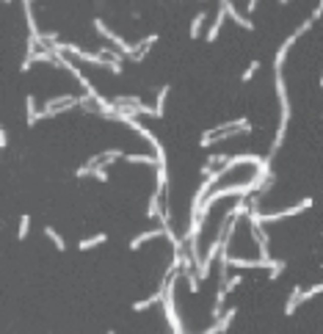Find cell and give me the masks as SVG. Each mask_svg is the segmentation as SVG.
<instances>
[{
    "label": "cell",
    "mask_w": 323,
    "mask_h": 334,
    "mask_svg": "<svg viewBox=\"0 0 323 334\" xmlns=\"http://www.w3.org/2000/svg\"><path fill=\"white\" fill-rule=\"evenodd\" d=\"M116 157H125V155H122L119 149H108V152H102V155H99V166H111V163H114Z\"/></svg>",
    "instance_id": "cell-20"
},
{
    "label": "cell",
    "mask_w": 323,
    "mask_h": 334,
    "mask_svg": "<svg viewBox=\"0 0 323 334\" xmlns=\"http://www.w3.org/2000/svg\"><path fill=\"white\" fill-rule=\"evenodd\" d=\"M320 293H323V282H320V285H312V287H309V290H304V304H307L309 298L320 296Z\"/></svg>",
    "instance_id": "cell-24"
},
{
    "label": "cell",
    "mask_w": 323,
    "mask_h": 334,
    "mask_svg": "<svg viewBox=\"0 0 323 334\" xmlns=\"http://www.w3.org/2000/svg\"><path fill=\"white\" fill-rule=\"evenodd\" d=\"M174 285H177V276H169L163 282V309H166V320L174 329V334H185L183 320H180V312H177V304H174Z\"/></svg>",
    "instance_id": "cell-1"
},
{
    "label": "cell",
    "mask_w": 323,
    "mask_h": 334,
    "mask_svg": "<svg viewBox=\"0 0 323 334\" xmlns=\"http://www.w3.org/2000/svg\"><path fill=\"white\" fill-rule=\"evenodd\" d=\"M204 20H207V14H204V11H196V17H193V22H191V39H196L199 33H202Z\"/></svg>",
    "instance_id": "cell-17"
},
{
    "label": "cell",
    "mask_w": 323,
    "mask_h": 334,
    "mask_svg": "<svg viewBox=\"0 0 323 334\" xmlns=\"http://www.w3.org/2000/svg\"><path fill=\"white\" fill-rule=\"evenodd\" d=\"M224 20H227V9L219 3V14H216V22L210 25V31H207V42H216V36H219V31H221V25H224Z\"/></svg>",
    "instance_id": "cell-9"
},
{
    "label": "cell",
    "mask_w": 323,
    "mask_h": 334,
    "mask_svg": "<svg viewBox=\"0 0 323 334\" xmlns=\"http://www.w3.org/2000/svg\"><path fill=\"white\" fill-rule=\"evenodd\" d=\"M91 177L99 180V183H108V172H105V166H94L91 169Z\"/></svg>",
    "instance_id": "cell-25"
},
{
    "label": "cell",
    "mask_w": 323,
    "mask_h": 334,
    "mask_svg": "<svg viewBox=\"0 0 323 334\" xmlns=\"http://www.w3.org/2000/svg\"><path fill=\"white\" fill-rule=\"evenodd\" d=\"M257 3H260V0H249V3H246V9H249V11H254V9H257Z\"/></svg>",
    "instance_id": "cell-34"
},
{
    "label": "cell",
    "mask_w": 323,
    "mask_h": 334,
    "mask_svg": "<svg viewBox=\"0 0 323 334\" xmlns=\"http://www.w3.org/2000/svg\"><path fill=\"white\" fill-rule=\"evenodd\" d=\"M185 279H188V285H191V290H199V273H193V271H185Z\"/></svg>",
    "instance_id": "cell-26"
},
{
    "label": "cell",
    "mask_w": 323,
    "mask_h": 334,
    "mask_svg": "<svg viewBox=\"0 0 323 334\" xmlns=\"http://www.w3.org/2000/svg\"><path fill=\"white\" fill-rule=\"evenodd\" d=\"M138 114L141 116H152V119H155V108H149V105H144V102L138 105Z\"/></svg>",
    "instance_id": "cell-29"
},
{
    "label": "cell",
    "mask_w": 323,
    "mask_h": 334,
    "mask_svg": "<svg viewBox=\"0 0 323 334\" xmlns=\"http://www.w3.org/2000/svg\"><path fill=\"white\" fill-rule=\"evenodd\" d=\"M155 185L157 188L155 191H166V185H169V172H166V163H157V174H155Z\"/></svg>",
    "instance_id": "cell-14"
},
{
    "label": "cell",
    "mask_w": 323,
    "mask_h": 334,
    "mask_svg": "<svg viewBox=\"0 0 323 334\" xmlns=\"http://www.w3.org/2000/svg\"><path fill=\"white\" fill-rule=\"evenodd\" d=\"M157 301H163V287L157 293H152L149 298H144V301H138V304H133V309H136V312H144V309H149L152 304H157Z\"/></svg>",
    "instance_id": "cell-12"
},
{
    "label": "cell",
    "mask_w": 323,
    "mask_h": 334,
    "mask_svg": "<svg viewBox=\"0 0 323 334\" xmlns=\"http://www.w3.org/2000/svg\"><path fill=\"white\" fill-rule=\"evenodd\" d=\"M257 69H260V61H251V64H249V69H246V72L240 75V83H249V80L254 78V72H257Z\"/></svg>",
    "instance_id": "cell-23"
},
{
    "label": "cell",
    "mask_w": 323,
    "mask_h": 334,
    "mask_svg": "<svg viewBox=\"0 0 323 334\" xmlns=\"http://www.w3.org/2000/svg\"><path fill=\"white\" fill-rule=\"evenodd\" d=\"M235 312H238V309H235V307L224 309V315H221V318L216 320V326H213V329H216V334H224L227 329H230V323L235 320Z\"/></svg>",
    "instance_id": "cell-11"
},
{
    "label": "cell",
    "mask_w": 323,
    "mask_h": 334,
    "mask_svg": "<svg viewBox=\"0 0 323 334\" xmlns=\"http://www.w3.org/2000/svg\"><path fill=\"white\" fill-rule=\"evenodd\" d=\"M298 304H304V287H293L290 296H287V301H285V315H287V318L296 315Z\"/></svg>",
    "instance_id": "cell-5"
},
{
    "label": "cell",
    "mask_w": 323,
    "mask_h": 334,
    "mask_svg": "<svg viewBox=\"0 0 323 334\" xmlns=\"http://www.w3.org/2000/svg\"><path fill=\"white\" fill-rule=\"evenodd\" d=\"M320 86H323V75H320Z\"/></svg>",
    "instance_id": "cell-36"
},
{
    "label": "cell",
    "mask_w": 323,
    "mask_h": 334,
    "mask_svg": "<svg viewBox=\"0 0 323 334\" xmlns=\"http://www.w3.org/2000/svg\"><path fill=\"white\" fill-rule=\"evenodd\" d=\"M166 97H169V86H163V89L157 91V99H155V119H160V116H163V108H166Z\"/></svg>",
    "instance_id": "cell-15"
},
{
    "label": "cell",
    "mask_w": 323,
    "mask_h": 334,
    "mask_svg": "<svg viewBox=\"0 0 323 334\" xmlns=\"http://www.w3.org/2000/svg\"><path fill=\"white\" fill-rule=\"evenodd\" d=\"M108 334H114V331H108Z\"/></svg>",
    "instance_id": "cell-38"
},
{
    "label": "cell",
    "mask_w": 323,
    "mask_h": 334,
    "mask_svg": "<svg viewBox=\"0 0 323 334\" xmlns=\"http://www.w3.org/2000/svg\"><path fill=\"white\" fill-rule=\"evenodd\" d=\"M25 110H28V127H33L39 119H42V110L36 108V97H33V94H28V99H25Z\"/></svg>",
    "instance_id": "cell-8"
},
{
    "label": "cell",
    "mask_w": 323,
    "mask_h": 334,
    "mask_svg": "<svg viewBox=\"0 0 323 334\" xmlns=\"http://www.w3.org/2000/svg\"><path fill=\"white\" fill-rule=\"evenodd\" d=\"M33 61H39V64H58V55H56L52 50H44V47H42V50L33 52V55H25V61H22V69H20V72H28Z\"/></svg>",
    "instance_id": "cell-3"
},
{
    "label": "cell",
    "mask_w": 323,
    "mask_h": 334,
    "mask_svg": "<svg viewBox=\"0 0 323 334\" xmlns=\"http://www.w3.org/2000/svg\"><path fill=\"white\" fill-rule=\"evenodd\" d=\"M240 285H243V276H230V282H227L224 287H227V293H232L235 287H240Z\"/></svg>",
    "instance_id": "cell-27"
},
{
    "label": "cell",
    "mask_w": 323,
    "mask_h": 334,
    "mask_svg": "<svg viewBox=\"0 0 323 334\" xmlns=\"http://www.w3.org/2000/svg\"><path fill=\"white\" fill-rule=\"evenodd\" d=\"M94 102H97V108H99V116H105V119H119L122 108L116 102H108V99H102V97H97Z\"/></svg>",
    "instance_id": "cell-6"
},
{
    "label": "cell",
    "mask_w": 323,
    "mask_h": 334,
    "mask_svg": "<svg viewBox=\"0 0 323 334\" xmlns=\"http://www.w3.org/2000/svg\"><path fill=\"white\" fill-rule=\"evenodd\" d=\"M279 3H282V0H279Z\"/></svg>",
    "instance_id": "cell-39"
},
{
    "label": "cell",
    "mask_w": 323,
    "mask_h": 334,
    "mask_svg": "<svg viewBox=\"0 0 323 334\" xmlns=\"http://www.w3.org/2000/svg\"><path fill=\"white\" fill-rule=\"evenodd\" d=\"M127 163H144V166H157V157L152 155H125Z\"/></svg>",
    "instance_id": "cell-19"
},
{
    "label": "cell",
    "mask_w": 323,
    "mask_h": 334,
    "mask_svg": "<svg viewBox=\"0 0 323 334\" xmlns=\"http://www.w3.org/2000/svg\"><path fill=\"white\" fill-rule=\"evenodd\" d=\"M230 265H235V268H268L262 260H243V257H240V260H232L230 257Z\"/></svg>",
    "instance_id": "cell-18"
},
{
    "label": "cell",
    "mask_w": 323,
    "mask_h": 334,
    "mask_svg": "<svg viewBox=\"0 0 323 334\" xmlns=\"http://www.w3.org/2000/svg\"><path fill=\"white\" fill-rule=\"evenodd\" d=\"M285 268H287V262H285V260H277L271 268H268V276H271V282H274V279H279V276H282V271H285Z\"/></svg>",
    "instance_id": "cell-21"
},
{
    "label": "cell",
    "mask_w": 323,
    "mask_h": 334,
    "mask_svg": "<svg viewBox=\"0 0 323 334\" xmlns=\"http://www.w3.org/2000/svg\"><path fill=\"white\" fill-rule=\"evenodd\" d=\"M320 17H323V0H320V3H318V9H315V14H312V20H320Z\"/></svg>",
    "instance_id": "cell-32"
},
{
    "label": "cell",
    "mask_w": 323,
    "mask_h": 334,
    "mask_svg": "<svg viewBox=\"0 0 323 334\" xmlns=\"http://www.w3.org/2000/svg\"><path fill=\"white\" fill-rule=\"evenodd\" d=\"M199 172H202V174H204V177H207V174H210V172H213V166H210V163H204V166H202V169H199Z\"/></svg>",
    "instance_id": "cell-33"
},
{
    "label": "cell",
    "mask_w": 323,
    "mask_h": 334,
    "mask_svg": "<svg viewBox=\"0 0 323 334\" xmlns=\"http://www.w3.org/2000/svg\"><path fill=\"white\" fill-rule=\"evenodd\" d=\"M105 240H108V235H102V232H99V235H94V238H83L78 243V249L80 251H89V249H97L99 243H105Z\"/></svg>",
    "instance_id": "cell-13"
},
{
    "label": "cell",
    "mask_w": 323,
    "mask_h": 334,
    "mask_svg": "<svg viewBox=\"0 0 323 334\" xmlns=\"http://www.w3.org/2000/svg\"><path fill=\"white\" fill-rule=\"evenodd\" d=\"M28 230H31V215H22V218H20V230H17V238L25 240L28 238Z\"/></svg>",
    "instance_id": "cell-22"
},
{
    "label": "cell",
    "mask_w": 323,
    "mask_h": 334,
    "mask_svg": "<svg viewBox=\"0 0 323 334\" xmlns=\"http://www.w3.org/2000/svg\"><path fill=\"white\" fill-rule=\"evenodd\" d=\"M219 3H221V6H224V9H227V17H232V20L238 22V25L243 28V31H254V28H257L254 22L249 20V17H243V14H240V11H238V9H235V6L230 3V0H219Z\"/></svg>",
    "instance_id": "cell-4"
},
{
    "label": "cell",
    "mask_w": 323,
    "mask_h": 334,
    "mask_svg": "<svg viewBox=\"0 0 323 334\" xmlns=\"http://www.w3.org/2000/svg\"><path fill=\"white\" fill-rule=\"evenodd\" d=\"M160 215H163V210H160V191H155L149 196V204H146V218L155 221V218H160Z\"/></svg>",
    "instance_id": "cell-10"
},
{
    "label": "cell",
    "mask_w": 323,
    "mask_h": 334,
    "mask_svg": "<svg viewBox=\"0 0 323 334\" xmlns=\"http://www.w3.org/2000/svg\"><path fill=\"white\" fill-rule=\"evenodd\" d=\"M22 3H33V0H22Z\"/></svg>",
    "instance_id": "cell-35"
},
{
    "label": "cell",
    "mask_w": 323,
    "mask_h": 334,
    "mask_svg": "<svg viewBox=\"0 0 323 334\" xmlns=\"http://www.w3.org/2000/svg\"><path fill=\"white\" fill-rule=\"evenodd\" d=\"M3 3H11V0H3Z\"/></svg>",
    "instance_id": "cell-37"
},
{
    "label": "cell",
    "mask_w": 323,
    "mask_h": 334,
    "mask_svg": "<svg viewBox=\"0 0 323 334\" xmlns=\"http://www.w3.org/2000/svg\"><path fill=\"white\" fill-rule=\"evenodd\" d=\"M160 235H166V232H163V227H157V230H149V232H141L138 238H133V240H130V251L141 249V246H144L146 240H155V238H160Z\"/></svg>",
    "instance_id": "cell-7"
},
{
    "label": "cell",
    "mask_w": 323,
    "mask_h": 334,
    "mask_svg": "<svg viewBox=\"0 0 323 334\" xmlns=\"http://www.w3.org/2000/svg\"><path fill=\"white\" fill-rule=\"evenodd\" d=\"M312 25H315V20H304L301 25H298V31H296V33H298V36H304V33H307V31H309V28H312Z\"/></svg>",
    "instance_id": "cell-28"
},
{
    "label": "cell",
    "mask_w": 323,
    "mask_h": 334,
    "mask_svg": "<svg viewBox=\"0 0 323 334\" xmlns=\"http://www.w3.org/2000/svg\"><path fill=\"white\" fill-rule=\"evenodd\" d=\"M44 235L52 240V246H56L58 251H64V249H67V240H64L61 235H58V230H52V227H44Z\"/></svg>",
    "instance_id": "cell-16"
},
{
    "label": "cell",
    "mask_w": 323,
    "mask_h": 334,
    "mask_svg": "<svg viewBox=\"0 0 323 334\" xmlns=\"http://www.w3.org/2000/svg\"><path fill=\"white\" fill-rule=\"evenodd\" d=\"M91 169H94V166H89V163H83V166H80L75 174H78V177H91Z\"/></svg>",
    "instance_id": "cell-30"
},
{
    "label": "cell",
    "mask_w": 323,
    "mask_h": 334,
    "mask_svg": "<svg viewBox=\"0 0 323 334\" xmlns=\"http://www.w3.org/2000/svg\"><path fill=\"white\" fill-rule=\"evenodd\" d=\"M0 146H3V149L9 146V133H6V130H0Z\"/></svg>",
    "instance_id": "cell-31"
},
{
    "label": "cell",
    "mask_w": 323,
    "mask_h": 334,
    "mask_svg": "<svg viewBox=\"0 0 323 334\" xmlns=\"http://www.w3.org/2000/svg\"><path fill=\"white\" fill-rule=\"evenodd\" d=\"M94 28H97V33H99V36H102V39H108L111 44H116V47H119L122 52H125L127 58H133V55H136V52H138V44H127L125 39H122V36H116V33L111 31V28L105 25V22L99 20V17H97V20H94Z\"/></svg>",
    "instance_id": "cell-2"
}]
</instances>
